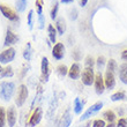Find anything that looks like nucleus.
Here are the masks:
<instances>
[{
	"instance_id": "1",
	"label": "nucleus",
	"mask_w": 127,
	"mask_h": 127,
	"mask_svg": "<svg viewBox=\"0 0 127 127\" xmlns=\"http://www.w3.org/2000/svg\"><path fill=\"white\" fill-rule=\"evenodd\" d=\"M14 91H15L14 82L3 81L0 83V98H2L3 100H9L13 97Z\"/></svg>"
},
{
	"instance_id": "2",
	"label": "nucleus",
	"mask_w": 127,
	"mask_h": 127,
	"mask_svg": "<svg viewBox=\"0 0 127 127\" xmlns=\"http://www.w3.org/2000/svg\"><path fill=\"white\" fill-rule=\"evenodd\" d=\"M28 98V88L26 84H21L19 89H17V95L16 98H15V104H16L19 107H21L26 103V100Z\"/></svg>"
},
{
	"instance_id": "3",
	"label": "nucleus",
	"mask_w": 127,
	"mask_h": 127,
	"mask_svg": "<svg viewBox=\"0 0 127 127\" xmlns=\"http://www.w3.org/2000/svg\"><path fill=\"white\" fill-rule=\"evenodd\" d=\"M81 80H82V83L84 86H91L94 84L95 81V73L93 68H89V67H86L82 72V75H81Z\"/></svg>"
},
{
	"instance_id": "4",
	"label": "nucleus",
	"mask_w": 127,
	"mask_h": 127,
	"mask_svg": "<svg viewBox=\"0 0 127 127\" xmlns=\"http://www.w3.org/2000/svg\"><path fill=\"white\" fill-rule=\"evenodd\" d=\"M40 70H42V75H40V81L42 82H47L49 77H50V64L49 59L46 57L42 58V65H40Z\"/></svg>"
},
{
	"instance_id": "5",
	"label": "nucleus",
	"mask_w": 127,
	"mask_h": 127,
	"mask_svg": "<svg viewBox=\"0 0 127 127\" xmlns=\"http://www.w3.org/2000/svg\"><path fill=\"white\" fill-rule=\"evenodd\" d=\"M102 107H103V103H102V102H97V103H95L94 105H91V106L89 107L83 114H82V117L80 118V120L83 121V120H86V119H88V118H90L91 116H94L95 113H97Z\"/></svg>"
},
{
	"instance_id": "6",
	"label": "nucleus",
	"mask_w": 127,
	"mask_h": 127,
	"mask_svg": "<svg viewBox=\"0 0 127 127\" xmlns=\"http://www.w3.org/2000/svg\"><path fill=\"white\" fill-rule=\"evenodd\" d=\"M14 58H15V50L13 47H8L7 50L0 53V64H8L13 61Z\"/></svg>"
},
{
	"instance_id": "7",
	"label": "nucleus",
	"mask_w": 127,
	"mask_h": 127,
	"mask_svg": "<svg viewBox=\"0 0 127 127\" xmlns=\"http://www.w3.org/2000/svg\"><path fill=\"white\" fill-rule=\"evenodd\" d=\"M95 90H96L97 95H102L104 93V89H105V84H104V79L102 76V73L98 72V73L95 75Z\"/></svg>"
},
{
	"instance_id": "8",
	"label": "nucleus",
	"mask_w": 127,
	"mask_h": 127,
	"mask_svg": "<svg viewBox=\"0 0 127 127\" xmlns=\"http://www.w3.org/2000/svg\"><path fill=\"white\" fill-rule=\"evenodd\" d=\"M42 117H43V110L42 107H36V110L32 112L30 119H29V126L35 127L36 125H38L42 120Z\"/></svg>"
},
{
	"instance_id": "9",
	"label": "nucleus",
	"mask_w": 127,
	"mask_h": 127,
	"mask_svg": "<svg viewBox=\"0 0 127 127\" xmlns=\"http://www.w3.org/2000/svg\"><path fill=\"white\" fill-rule=\"evenodd\" d=\"M0 12L3 16L8 19L10 21H17L19 20V16L16 15V13L14 12L13 9H10L8 6H5V5H0Z\"/></svg>"
},
{
	"instance_id": "10",
	"label": "nucleus",
	"mask_w": 127,
	"mask_h": 127,
	"mask_svg": "<svg viewBox=\"0 0 127 127\" xmlns=\"http://www.w3.org/2000/svg\"><path fill=\"white\" fill-rule=\"evenodd\" d=\"M52 56L54 59L57 60H61L65 56V46L63 43H57L52 49Z\"/></svg>"
},
{
	"instance_id": "11",
	"label": "nucleus",
	"mask_w": 127,
	"mask_h": 127,
	"mask_svg": "<svg viewBox=\"0 0 127 127\" xmlns=\"http://www.w3.org/2000/svg\"><path fill=\"white\" fill-rule=\"evenodd\" d=\"M6 119L8 121V126L9 127H14L15 123H16V111L14 106H9L8 110L6 112Z\"/></svg>"
},
{
	"instance_id": "12",
	"label": "nucleus",
	"mask_w": 127,
	"mask_h": 127,
	"mask_svg": "<svg viewBox=\"0 0 127 127\" xmlns=\"http://www.w3.org/2000/svg\"><path fill=\"white\" fill-rule=\"evenodd\" d=\"M104 84H105V88L112 90L116 86V79H114V74L111 73V72H107L105 73V77H104Z\"/></svg>"
},
{
	"instance_id": "13",
	"label": "nucleus",
	"mask_w": 127,
	"mask_h": 127,
	"mask_svg": "<svg viewBox=\"0 0 127 127\" xmlns=\"http://www.w3.org/2000/svg\"><path fill=\"white\" fill-rule=\"evenodd\" d=\"M17 40H19V37H17L12 30L8 29L6 32V37H5V43H3V45H5V46H10V45L17 43Z\"/></svg>"
},
{
	"instance_id": "14",
	"label": "nucleus",
	"mask_w": 127,
	"mask_h": 127,
	"mask_svg": "<svg viewBox=\"0 0 127 127\" xmlns=\"http://www.w3.org/2000/svg\"><path fill=\"white\" fill-rule=\"evenodd\" d=\"M57 106H58V97L54 95L53 98L51 99L50 105H49V110H47V112H46V118L47 119H51V118L54 116L56 110H57Z\"/></svg>"
},
{
	"instance_id": "15",
	"label": "nucleus",
	"mask_w": 127,
	"mask_h": 127,
	"mask_svg": "<svg viewBox=\"0 0 127 127\" xmlns=\"http://www.w3.org/2000/svg\"><path fill=\"white\" fill-rule=\"evenodd\" d=\"M81 75V68L79 64H73L70 68L68 69V76L72 79V80H76L79 79Z\"/></svg>"
},
{
	"instance_id": "16",
	"label": "nucleus",
	"mask_w": 127,
	"mask_h": 127,
	"mask_svg": "<svg viewBox=\"0 0 127 127\" xmlns=\"http://www.w3.org/2000/svg\"><path fill=\"white\" fill-rule=\"evenodd\" d=\"M70 123H72V116H70V111L66 110L65 113H64L63 118H61L60 123H59V126L58 127H69Z\"/></svg>"
},
{
	"instance_id": "17",
	"label": "nucleus",
	"mask_w": 127,
	"mask_h": 127,
	"mask_svg": "<svg viewBox=\"0 0 127 127\" xmlns=\"http://www.w3.org/2000/svg\"><path fill=\"white\" fill-rule=\"evenodd\" d=\"M119 77L123 83L127 84V63L121 64L119 66Z\"/></svg>"
},
{
	"instance_id": "18",
	"label": "nucleus",
	"mask_w": 127,
	"mask_h": 127,
	"mask_svg": "<svg viewBox=\"0 0 127 127\" xmlns=\"http://www.w3.org/2000/svg\"><path fill=\"white\" fill-rule=\"evenodd\" d=\"M56 30L59 32V35H64L65 30H66V23H65V20L64 19H58L57 23H56Z\"/></svg>"
},
{
	"instance_id": "19",
	"label": "nucleus",
	"mask_w": 127,
	"mask_h": 127,
	"mask_svg": "<svg viewBox=\"0 0 127 127\" xmlns=\"http://www.w3.org/2000/svg\"><path fill=\"white\" fill-rule=\"evenodd\" d=\"M83 104H84V100H81L79 97L75 98V100H74V112L76 114H80L81 112H82Z\"/></svg>"
},
{
	"instance_id": "20",
	"label": "nucleus",
	"mask_w": 127,
	"mask_h": 127,
	"mask_svg": "<svg viewBox=\"0 0 127 127\" xmlns=\"http://www.w3.org/2000/svg\"><path fill=\"white\" fill-rule=\"evenodd\" d=\"M47 32H49V38L52 43H56V38H57V30L52 24H49L47 27Z\"/></svg>"
},
{
	"instance_id": "21",
	"label": "nucleus",
	"mask_w": 127,
	"mask_h": 127,
	"mask_svg": "<svg viewBox=\"0 0 127 127\" xmlns=\"http://www.w3.org/2000/svg\"><path fill=\"white\" fill-rule=\"evenodd\" d=\"M103 117H104V120L109 121V124H110V123H113V121L116 120V114H114L113 111H111V110L105 111L103 113Z\"/></svg>"
},
{
	"instance_id": "22",
	"label": "nucleus",
	"mask_w": 127,
	"mask_h": 127,
	"mask_svg": "<svg viewBox=\"0 0 127 127\" xmlns=\"http://www.w3.org/2000/svg\"><path fill=\"white\" fill-rule=\"evenodd\" d=\"M13 75H14L13 68L10 66H8L1 70V73H0V79H2V77H12Z\"/></svg>"
},
{
	"instance_id": "23",
	"label": "nucleus",
	"mask_w": 127,
	"mask_h": 127,
	"mask_svg": "<svg viewBox=\"0 0 127 127\" xmlns=\"http://www.w3.org/2000/svg\"><path fill=\"white\" fill-rule=\"evenodd\" d=\"M126 99V93L125 91H118L116 94H113L111 96V100L117 102V100H124Z\"/></svg>"
},
{
	"instance_id": "24",
	"label": "nucleus",
	"mask_w": 127,
	"mask_h": 127,
	"mask_svg": "<svg viewBox=\"0 0 127 127\" xmlns=\"http://www.w3.org/2000/svg\"><path fill=\"white\" fill-rule=\"evenodd\" d=\"M31 54H32V50H31V44L28 43L27 44V47L23 52V58L26 59L27 61H30L31 60Z\"/></svg>"
},
{
	"instance_id": "25",
	"label": "nucleus",
	"mask_w": 127,
	"mask_h": 127,
	"mask_svg": "<svg viewBox=\"0 0 127 127\" xmlns=\"http://www.w3.org/2000/svg\"><path fill=\"white\" fill-rule=\"evenodd\" d=\"M26 6H27V0H16V10L19 13L24 12Z\"/></svg>"
},
{
	"instance_id": "26",
	"label": "nucleus",
	"mask_w": 127,
	"mask_h": 127,
	"mask_svg": "<svg viewBox=\"0 0 127 127\" xmlns=\"http://www.w3.org/2000/svg\"><path fill=\"white\" fill-rule=\"evenodd\" d=\"M117 63L114 59H110V60L107 61V72H111V73H113L117 70Z\"/></svg>"
},
{
	"instance_id": "27",
	"label": "nucleus",
	"mask_w": 127,
	"mask_h": 127,
	"mask_svg": "<svg viewBox=\"0 0 127 127\" xmlns=\"http://www.w3.org/2000/svg\"><path fill=\"white\" fill-rule=\"evenodd\" d=\"M57 73H58V75L61 77L66 76L67 74H68V68H67L65 65H60V66H58V68H57Z\"/></svg>"
},
{
	"instance_id": "28",
	"label": "nucleus",
	"mask_w": 127,
	"mask_h": 127,
	"mask_svg": "<svg viewBox=\"0 0 127 127\" xmlns=\"http://www.w3.org/2000/svg\"><path fill=\"white\" fill-rule=\"evenodd\" d=\"M6 120V111L2 106H0V127H5Z\"/></svg>"
},
{
	"instance_id": "29",
	"label": "nucleus",
	"mask_w": 127,
	"mask_h": 127,
	"mask_svg": "<svg viewBox=\"0 0 127 127\" xmlns=\"http://www.w3.org/2000/svg\"><path fill=\"white\" fill-rule=\"evenodd\" d=\"M105 63H106V61H105V58H104L103 56H100V57H98V58H97V61H96L97 68H98V69L100 70V69H102V68L104 67Z\"/></svg>"
},
{
	"instance_id": "30",
	"label": "nucleus",
	"mask_w": 127,
	"mask_h": 127,
	"mask_svg": "<svg viewBox=\"0 0 127 127\" xmlns=\"http://www.w3.org/2000/svg\"><path fill=\"white\" fill-rule=\"evenodd\" d=\"M84 65H86V67H89V68H93V66L95 65V60L94 58L90 57V56H88L87 58H86V61H84Z\"/></svg>"
},
{
	"instance_id": "31",
	"label": "nucleus",
	"mask_w": 127,
	"mask_h": 127,
	"mask_svg": "<svg viewBox=\"0 0 127 127\" xmlns=\"http://www.w3.org/2000/svg\"><path fill=\"white\" fill-rule=\"evenodd\" d=\"M36 9L37 14L42 15V13H43V0H36Z\"/></svg>"
},
{
	"instance_id": "32",
	"label": "nucleus",
	"mask_w": 127,
	"mask_h": 127,
	"mask_svg": "<svg viewBox=\"0 0 127 127\" xmlns=\"http://www.w3.org/2000/svg\"><path fill=\"white\" fill-rule=\"evenodd\" d=\"M58 9H59V5H58V3H54L53 8H52V10H51V19H52V20H54V19L57 17Z\"/></svg>"
},
{
	"instance_id": "33",
	"label": "nucleus",
	"mask_w": 127,
	"mask_h": 127,
	"mask_svg": "<svg viewBox=\"0 0 127 127\" xmlns=\"http://www.w3.org/2000/svg\"><path fill=\"white\" fill-rule=\"evenodd\" d=\"M32 17H33V10H29L28 13V27L29 29H32Z\"/></svg>"
},
{
	"instance_id": "34",
	"label": "nucleus",
	"mask_w": 127,
	"mask_h": 127,
	"mask_svg": "<svg viewBox=\"0 0 127 127\" xmlns=\"http://www.w3.org/2000/svg\"><path fill=\"white\" fill-rule=\"evenodd\" d=\"M105 121L103 119H96V120L93 123V127H105Z\"/></svg>"
},
{
	"instance_id": "35",
	"label": "nucleus",
	"mask_w": 127,
	"mask_h": 127,
	"mask_svg": "<svg viewBox=\"0 0 127 127\" xmlns=\"http://www.w3.org/2000/svg\"><path fill=\"white\" fill-rule=\"evenodd\" d=\"M117 127H127L126 119H119V120H118V124H117Z\"/></svg>"
},
{
	"instance_id": "36",
	"label": "nucleus",
	"mask_w": 127,
	"mask_h": 127,
	"mask_svg": "<svg viewBox=\"0 0 127 127\" xmlns=\"http://www.w3.org/2000/svg\"><path fill=\"white\" fill-rule=\"evenodd\" d=\"M38 21H39V28H40V29H43V28H44V24H45V22H44L43 14H42V15H38Z\"/></svg>"
},
{
	"instance_id": "37",
	"label": "nucleus",
	"mask_w": 127,
	"mask_h": 127,
	"mask_svg": "<svg viewBox=\"0 0 127 127\" xmlns=\"http://www.w3.org/2000/svg\"><path fill=\"white\" fill-rule=\"evenodd\" d=\"M121 59L125 61H127V50H124L121 52Z\"/></svg>"
},
{
	"instance_id": "38",
	"label": "nucleus",
	"mask_w": 127,
	"mask_h": 127,
	"mask_svg": "<svg viewBox=\"0 0 127 127\" xmlns=\"http://www.w3.org/2000/svg\"><path fill=\"white\" fill-rule=\"evenodd\" d=\"M76 17H77V12H76V9H73L72 15H70V19H72V20H75Z\"/></svg>"
},
{
	"instance_id": "39",
	"label": "nucleus",
	"mask_w": 127,
	"mask_h": 127,
	"mask_svg": "<svg viewBox=\"0 0 127 127\" xmlns=\"http://www.w3.org/2000/svg\"><path fill=\"white\" fill-rule=\"evenodd\" d=\"M87 2H88V0H80V6L84 7L86 5H87Z\"/></svg>"
},
{
	"instance_id": "40",
	"label": "nucleus",
	"mask_w": 127,
	"mask_h": 127,
	"mask_svg": "<svg viewBox=\"0 0 127 127\" xmlns=\"http://www.w3.org/2000/svg\"><path fill=\"white\" fill-rule=\"evenodd\" d=\"M60 1H61L63 3H69V2H72L73 0H60Z\"/></svg>"
},
{
	"instance_id": "41",
	"label": "nucleus",
	"mask_w": 127,
	"mask_h": 127,
	"mask_svg": "<svg viewBox=\"0 0 127 127\" xmlns=\"http://www.w3.org/2000/svg\"><path fill=\"white\" fill-rule=\"evenodd\" d=\"M105 127H114V124L113 123H110V124L107 125V126H105Z\"/></svg>"
},
{
	"instance_id": "42",
	"label": "nucleus",
	"mask_w": 127,
	"mask_h": 127,
	"mask_svg": "<svg viewBox=\"0 0 127 127\" xmlns=\"http://www.w3.org/2000/svg\"><path fill=\"white\" fill-rule=\"evenodd\" d=\"M2 69H3V68L1 67V65H0V73H1V70H2Z\"/></svg>"
},
{
	"instance_id": "43",
	"label": "nucleus",
	"mask_w": 127,
	"mask_h": 127,
	"mask_svg": "<svg viewBox=\"0 0 127 127\" xmlns=\"http://www.w3.org/2000/svg\"><path fill=\"white\" fill-rule=\"evenodd\" d=\"M126 124H127V118H126Z\"/></svg>"
}]
</instances>
